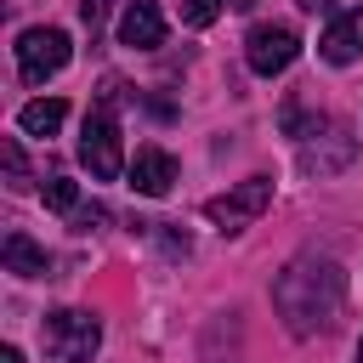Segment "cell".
<instances>
[{
    "instance_id": "obj_1",
    "label": "cell",
    "mask_w": 363,
    "mask_h": 363,
    "mask_svg": "<svg viewBox=\"0 0 363 363\" xmlns=\"http://www.w3.org/2000/svg\"><path fill=\"white\" fill-rule=\"evenodd\" d=\"M272 306L284 318L289 335H318L340 318L346 306V272L329 255H295L278 278H272Z\"/></svg>"
},
{
    "instance_id": "obj_2",
    "label": "cell",
    "mask_w": 363,
    "mask_h": 363,
    "mask_svg": "<svg viewBox=\"0 0 363 363\" xmlns=\"http://www.w3.org/2000/svg\"><path fill=\"white\" fill-rule=\"evenodd\" d=\"M40 340H45V352L57 363H91L96 346H102V323L91 312H79V306H62V312H51L40 323Z\"/></svg>"
},
{
    "instance_id": "obj_3",
    "label": "cell",
    "mask_w": 363,
    "mask_h": 363,
    "mask_svg": "<svg viewBox=\"0 0 363 363\" xmlns=\"http://www.w3.org/2000/svg\"><path fill=\"white\" fill-rule=\"evenodd\" d=\"M68 57H74V45H68L62 28H23V40H17V74H23V85H45L51 74L68 68Z\"/></svg>"
},
{
    "instance_id": "obj_4",
    "label": "cell",
    "mask_w": 363,
    "mask_h": 363,
    "mask_svg": "<svg viewBox=\"0 0 363 363\" xmlns=\"http://www.w3.org/2000/svg\"><path fill=\"white\" fill-rule=\"evenodd\" d=\"M79 164H85L96 182H113V176L125 170V147H119L113 108H96V113H85V130H79Z\"/></svg>"
},
{
    "instance_id": "obj_5",
    "label": "cell",
    "mask_w": 363,
    "mask_h": 363,
    "mask_svg": "<svg viewBox=\"0 0 363 363\" xmlns=\"http://www.w3.org/2000/svg\"><path fill=\"white\" fill-rule=\"evenodd\" d=\"M295 57H301V34H295L289 23H255V28L244 34V62H250V74H261V79L284 74Z\"/></svg>"
},
{
    "instance_id": "obj_6",
    "label": "cell",
    "mask_w": 363,
    "mask_h": 363,
    "mask_svg": "<svg viewBox=\"0 0 363 363\" xmlns=\"http://www.w3.org/2000/svg\"><path fill=\"white\" fill-rule=\"evenodd\" d=\"M267 204H272V176H250V182H238V187L216 193V199L204 204V216H210L221 233H244Z\"/></svg>"
},
{
    "instance_id": "obj_7",
    "label": "cell",
    "mask_w": 363,
    "mask_h": 363,
    "mask_svg": "<svg viewBox=\"0 0 363 363\" xmlns=\"http://www.w3.org/2000/svg\"><path fill=\"white\" fill-rule=\"evenodd\" d=\"M119 45H130V51L164 45V11H159V0H130V6H125V17H119Z\"/></svg>"
},
{
    "instance_id": "obj_8",
    "label": "cell",
    "mask_w": 363,
    "mask_h": 363,
    "mask_svg": "<svg viewBox=\"0 0 363 363\" xmlns=\"http://www.w3.org/2000/svg\"><path fill=\"white\" fill-rule=\"evenodd\" d=\"M318 57H323V62H335V68H346V62H357V57H363V6H357V11H340V17L323 28Z\"/></svg>"
},
{
    "instance_id": "obj_9",
    "label": "cell",
    "mask_w": 363,
    "mask_h": 363,
    "mask_svg": "<svg viewBox=\"0 0 363 363\" xmlns=\"http://www.w3.org/2000/svg\"><path fill=\"white\" fill-rule=\"evenodd\" d=\"M170 182H176V159H170L164 147H136V159H130V187H136L142 199H164Z\"/></svg>"
},
{
    "instance_id": "obj_10",
    "label": "cell",
    "mask_w": 363,
    "mask_h": 363,
    "mask_svg": "<svg viewBox=\"0 0 363 363\" xmlns=\"http://www.w3.org/2000/svg\"><path fill=\"white\" fill-rule=\"evenodd\" d=\"M352 159H357V142H352L340 125L329 130V147H323V142H306V147H301V170H306V176H329V170H346Z\"/></svg>"
},
{
    "instance_id": "obj_11",
    "label": "cell",
    "mask_w": 363,
    "mask_h": 363,
    "mask_svg": "<svg viewBox=\"0 0 363 363\" xmlns=\"http://www.w3.org/2000/svg\"><path fill=\"white\" fill-rule=\"evenodd\" d=\"M0 255H6V272H17V278H45V250H40L28 233H6Z\"/></svg>"
},
{
    "instance_id": "obj_12",
    "label": "cell",
    "mask_w": 363,
    "mask_h": 363,
    "mask_svg": "<svg viewBox=\"0 0 363 363\" xmlns=\"http://www.w3.org/2000/svg\"><path fill=\"white\" fill-rule=\"evenodd\" d=\"M62 119H68V102H62V96H34V102L17 113V125H23L28 136H57Z\"/></svg>"
},
{
    "instance_id": "obj_13",
    "label": "cell",
    "mask_w": 363,
    "mask_h": 363,
    "mask_svg": "<svg viewBox=\"0 0 363 363\" xmlns=\"http://www.w3.org/2000/svg\"><path fill=\"white\" fill-rule=\"evenodd\" d=\"M40 193H45V204H51V210H62V216H74V210H79V187H74L68 176H51Z\"/></svg>"
},
{
    "instance_id": "obj_14",
    "label": "cell",
    "mask_w": 363,
    "mask_h": 363,
    "mask_svg": "<svg viewBox=\"0 0 363 363\" xmlns=\"http://www.w3.org/2000/svg\"><path fill=\"white\" fill-rule=\"evenodd\" d=\"M221 6H227V0H182V23H187V28H210V23L221 17Z\"/></svg>"
},
{
    "instance_id": "obj_15",
    "label": "cell",
    "mask_w": 363,
    "mask_h": 363,
    "mask_svg": "<svg viewBox=\"0 0 363 363\" xmlns=\"http://www.w3.org/2000/svg\"><path fill=\"white\" fill-rule=\"evenodd\" d=\"M0 159H6V176H11V187H28V164H23V147L6 136L0 142Z\"/></svg>"
},
{
    "instance_id": "obj_16",
    "label": "cell",
    "mask_w": 363,
    "mask_h": 363,
    "mask_svg": "<svg viewBox=\"0 0 363 363\" xmlns=\"http://www.w3.org/2000/svg\"><path fill=\"white\" fill-rule=\"evenodd\" d=\"M79 23L91 28V40L102 34V23H108V0H79Z\"/></svg>"
},
{
    "instance_id": "obj_17",
    "label": "cell",
    "mask_w": 363,
    "mask_h": 363,
    "mask_svg": "<svg viewBox=\"0 0 363 363\" xmlns=\"http://www.w3.org/2000/svg\"><path fill=\"white\" fill-rule=\"evenodd\" d=\"M96 221H108V210H102V204H85V210H74V227H79V233H91Z\"/></svg>"
},
{
    "instance_id": "obj_18",
    "label": "cell",
    "mask_w": 363,
    "mask_h": 363,
    "mask_svg": "<svg viewBox=\"0 0 363 363\" xmlns=\"http://www.w3.org/2000/svg\"><path fill=\"white\" fill-rule=\"evenodd\" d=\"M0 363H23V352L17 346H0Z\"/></svg>"
},
{
    "instance_id": "obj_19",
    "label": "cell",
    "mask_w": 363,
    "mask_h": 363,
    "mask_svg": "<svg viewBox=\"0 0 363 363\" xmlns=\"http://www.w3.org/2000/svg\"><path fill=\"white\" fill-rule=\"evenodd\" d=\"M357 363H363V340H357Z\"/></svg>"
}]
</instances>
